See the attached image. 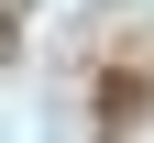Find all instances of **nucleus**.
<instances>
[{
	"mask_svg": "<svg viewBox=\"0 0 154 143\" xmlns=\"http://www.w3.org/2000/svg\"><path fill=\"white\" fill-rule=\"evenodd\" d=\"M132 110H143V77L110 66V77H99V121H132Z\"/></svg>",
	"mask_w": 154,
	"mask_h": 143,
	"instance_id": "f257e3e1",
	"label": "nucleus"
}]
</instances>
